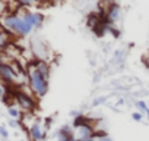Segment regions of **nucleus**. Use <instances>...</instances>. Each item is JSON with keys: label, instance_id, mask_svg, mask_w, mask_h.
I'll list each match as a JSON object with an SVG mask.
<instances>
[{"label": "nucleus", "instance_id": "10", "mask_svg": "<svg viewBox=\"0 0 149 141\" xmlns=\"http://www.w3.org/2000/svg\"><path fill=\"white\" fill-rule=\"evenodd\" d=\"M105 16H107L108 22H111V24L114 25V22H117V21L120 19V16H121V8H120L117 3L111 2L110 6L105 9Z\"/></svg>", "mask_w": 149, "mask_h": 141}, {"label": "nucleus", "instance_id": "21", "mask_svg": "<svg viewBox=\"0 0 149 141\" xmlns=\"http://www.w3.org/2000/svg\"><path fill=\"white\" fill-rule=\"evenodd\" d=\"M5 63H6V62H5V59H3V54L0 53V69H2V66H3Z\"/></svg>", "mask_w": 149, "mask_h": 141}, {"label": "nucleus", "instance_id": "14", "mask_svg": "<svg viewBox=\"0 0 149 141\" xmlns=\"http://www.w3.org/2000/svg\"><path fill=\"white\" fill-rule=\"evenodd\" d=\"M8 112H9V115H10L13 119H16V121H21V118H22V112H21V109H18V107H15V106L9 104V107H8Z\"/></svg>", "mask_w": 149, "mask_h": 141}, {"label": "nucleus", "instance_id": "19", "mask_svg": "<svg viewBox=\"0 0 149 141\" xmlns=\"http://www.w3.org/2000/svg\"><path fill=\"white\" fill-rule=\"evenodd\" d=\"M0 135H2L3 138H8L9 137V132H8V129L5 126H0Z\"/></svg>", "mask_w": 149, "mask_h": 141}, {"label": "nucleus", "instance_id": "13", "mask_svg": "<svg viewBox=\"0 0 149 141\" xmlns=\"http://www.w3.org/2000/svg\"><path fill=\"white\" fill-rule=\"evenodd\" d=\"M88 122H91V119L86 118V116H84V115L81 113V115H78L76 118L73 119V128H78V126L85 125V123H88Z\"/></svg>", "mask_w": 149, "mask_h": 141}, {"label": "nucleus", "instance_id": "3", "mask_svg": "<svg viewBox=\"0 0 149 141\" xmlns=\"http://www.w3.org/2000/svg\"><path fill=\"white\" fill-rule=\"evenodd\" d=\"M13 100L19 106V109L25 113H32L37 109V100L32 97V94L25 93L24 90L15 88L13 90Z\"/></svg>", "mask_w": 149, "mask_h": 141}, {"label": "nucleus", "instance_id": "16", "mask_svg": "<svg viewBox=\"0 0 149 141\" xmlns=\"http://www.w3.org/2000/svg\"><path fill=\"white\" fill-rule=\"evenodd\" d=\"M9 11H8V3L5 0H0V18H3L5 15H8Z\"/></svg>", "mask_w": 149, "mask_h": 141}, {"label": "nucleus", "instance_id": "2", "mask_svg": "<svg viewBox=\"0 0 149 141\" xmlns=\"http://www.w3.org/2000/svg\"><path fill=\"white\" fill-rule=\"evenodd\" d=\"M26 77H28V85L31 93L37 97V99H42L47 91H48V80H45L38 70L35 69V66L29 62L26 66Z\"/></svg>", "mask_w": 149, "mask_h": 141}, {"label": "nucleus", "instance_id": "8", "mask_svg": "<svg viewBox=\"0 0 149 141\" xmlns=\"http://www.w3.org/2000/svg\"><path fill=\"white\" fill-rule=\"evenodd\" d=\"M31 50L35 59H41V60H48V49L45 47V44L41 40H32L31 43Z\"/></svg>", "mask_w": 149, "mask_h": 141}, {"label": "nucleus", "instance_id": "1", "mask_svg": "<svg viewBox=\"0 0 149 141\" xmlns=\"http://www.w3.org/2000/svg\"><path fill=\"white\" fill-rule=\"evenodd\" d=\"M21 12V8L16 9V11H12L9 12L8 15H5L3 18H0V25H2L6 31H9L12 35H18V37H25L28 35L34 28L28 24V21L22 16Z\"/></svg>", "mask_w": 149, "mask_h": 141}, {"label": "nucleus", "instance_id": "15", "mask_svg": "<svg viewBox=\"0 0 149 141\" xmlns=\"http://www.w3.org/2000/svg\"><path fill=\"white\" fill-rule=\"evenodd\" d=\"M134 106L137 107V110H139L140 113H146V116L149 118V107H148V104H146L143 100H136V102H134Z\"/></svg>", "mask_w": 149, "mask_h": 141}, {"label": "nucleus", "instance_id": "9", "mask_svg": "<svg viewBox=\"0 0 149 141\" xmlns=\"http://www.w3.org/2000/svg\"><path fill=\"white\" fill-rule=\"evenodd\" d=\"M34 66H35V69L38 70V72L45 78V80H48L50 78V72H51V68H50V63H48V60H41V59H31L29 60Z\"/></svg>", "mask_w": 149, "mask_h": 141}, {"label": "nucleus", "instance_id": "12", "mask_svg": "<svg viewBox=\"0 0 149 141\" xmlns=\"http://www.w3.org/2000/svg\"><path fill=\"white\" fill-rule=\"evenodd\" d=\"M18 8H32V6H37L40 3V0H15Z\"/></svg>", "mask_w": 149, "mask_h": 141}, {"label": "nucleus", "instance_id": "4", "mask_svg": "<svg viewBox=\"0 0 149 141\" xmlns=\"http://www.w3.org/2000/svg\"><path fill=\"white\" fill-rule=\"evenodd\" d=\"M18 78H19V75L15 72V69L12 68L10 63H5L2 66V69H0V80H2L5 84L13 87V85H16Z\"/></svg>", "mask_w": 149, "mask_h": 141}, {"label": "nucleus", "instance_id": "5", "mask_svg": "<svg viewBox=\"0 0 149 141\" xmlns=\"http://www.w3.org/2000/svg\"><path fill=\"white\" fill-rule=\"evenodd\" d=\"M28 132H29V137H31L32 141H44L45 135H47V129H45V126H42L40 119H35L32 122Z\"/></svg>", "mask_w": 149, "mask_h": 141}, {"label": "nucleus", "instance_id": "11", "mask_svg": "<svg viewBox=\"0 0 149 141\" xmlns=\"http://www.w3.org/2000/svg\"><path fill=\"white\" fill-rule=\"evenodd\" d=\"M76 137H74V129L70 125H63L58 129L57 134V141H74Z\"/></svg>", "mask_w": 149, "mask_h": 141}, {"label": "nucleus", "instance_id": "7", "mask_svg": "<svg viewBox=\"0 0 149 141\" xmlns=\"http://www.w3.org/2000/svg\"><path fill=\"white\" fill-rule=\"evenodd\" d=\"M22 16L28 21V24L35 30V28H41L44 24V15L41 12H29V11H22Z\"/></svg>", "mask_w": 149, "mask_h": 141}, {"label": "nucleus", "instance_id": "17", "mask_svg": "<svg viewBox=\"0 0 149 141\" xmlns=\"http://www.w3.org/2000/svg\"><path fill=\"white\" fill-rule=\"evenodd\" d=\"M132 118H133L134 122H140V121L143 119V113H140V112H134V113L132 115Z\"/></svg>", "mask_w": 149, "mask_h": 141}, {"label": "nucleus", "instance_id": "6", "mask_svg": "<svg viewBox=\"0 0 149 141\" xmlns=\"http://www.w3.org/2000/svg\"><path fill=\"white\" fill-rule=\"evenodd\" d=\"M94 134H95V126L91 122L74 128V137H76V140H81V141L94 138Z\"/></svg>", "mask_w": 149, "mask_h": 141}, {"label": "nucleus", "instance_id": "18", "mask_svg": "<svg viewBox=\"0 0 149 141\" xmlns=\"http://www.w3.org/2000/svg\"><path fill=\"white\" fill-rule=\"evenodd\" d=\"M105 100H107V97H104V96H102V97H98V99H95V100H94L92 106H100V104H102Z\"/></svg>", "mask_w": 149, "mask_h": 141}, {"label": "nucleus", "instance_id": "20", "mask_svg": "<svg viewBox=\"0 0 149 141\" xmlns=\"http://www.w3.org/2000/svg\"><path fill=\"white\" fill-rule=\"evenodd\" d=\"M143 63H145V65H146V68L149 69V51H148V53H146V56L143 57Z\"/></svg>", "mask_w": 149, "mask_h": 141}]
</instances>
